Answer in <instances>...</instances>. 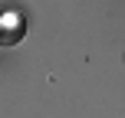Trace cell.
Instances as JSON below:
<instances>
[]
</instances>
